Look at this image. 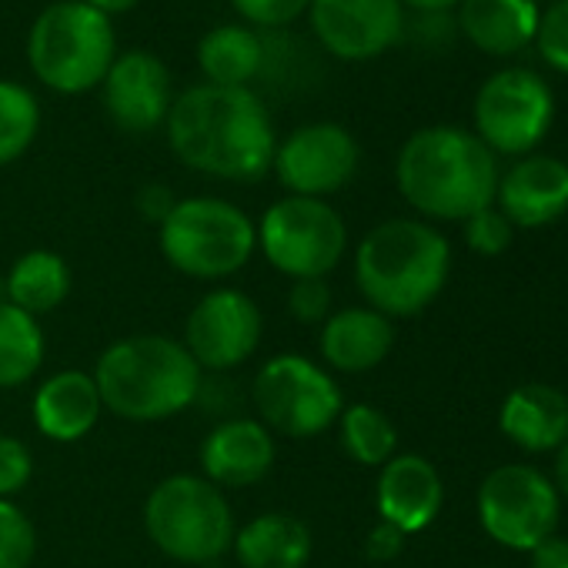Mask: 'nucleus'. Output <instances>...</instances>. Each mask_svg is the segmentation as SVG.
<instances>
[{
  "label": "nucleus",
  "instance_id": "nucleus-25",
  "mask_svg": "<svg viewBox=\"0 0 568 568\" xmlns=\"http://www.w3.org/2000/svg\"><path fill=\"white\" fill-rule=\"evenodd\" d=\"M197 68L204 84L247 88L264 68V41L247 24H217L197 44Z\"/></svg>",
  "mask_w": 568,
  "mask_h": 568
},
{
  "label": "nucleus",
  "instance_id": "nucleus-9",
  "mask_svg": "<svg viewBox=\"0 0 568 568\" xmlns=\"http://www.w3.org/2000/svg\"><path fill=\"white\" fill-rule=\"evenodd\" d=\"M254 231L264 261L288 281L328 277L348 251V224L322 197L284 194L261 214Z\"/></svg>",
  "mask_w": 568,
  "mask_h": 568
},
{
  "label": "nucleus",
  "instance_id": "nucleus-10",
  "mask_svg": "<svg viewBox=\"0 0 568 568\" xmlns=\"http://www.w3.org/2000/svg\"><path fill=\"white\" fill-rule=\"evenodd\" d=\"M475 138L498 158H525L535 151L555 121V98L541 74L505 68L475 94Z\"/></svg>",
  "mask_w": 568,
  "mask_h": 568
},
{
  "label": "nucleus",
  "instance_id": "nucleus-39",
  "mask_svg": "<svg viewBox=\"0 0 568 568\" xmlns=\"http://www.w3.org/2000/svg\"><path fill=\"white\" fill-rule=\"evenodd\" d=\"M84 4L104 18H114V14H128L131 8H138V0H84Z\"/></svg>",
  "mask_w": 568,
  "mask_h": 568
},
{
  "label": "nucleus",
  "instance_id": "nucleus-8",
  "mask_svg": "<svg viewBox=\"0 0 568 568\" xmlns=\"http://www.w3.org/2000/svg\"><path fill=\"white\" fill-rule=\"evenodd\" d=\"M251 398L257 422L271 435L298 442L325 435L345 408V392L335 375L295 352H281L257 368Z\"/></svg>",
  "mask_w": 568,
  "mask_h": 568
},
{
  "label": "nucleus",
  "instance_id": "nucleus-7",
  "mask_svg": "<svg viewBox=\"0 0 568 568\" xmlns=\"http://www.w3.org/2000/svg\"><path fill=\"white\" fill-rule=\"evenodd\" d=\"M164 261L194 281H227L257 251L254 221L224 197H181L158 224Z\"/></svg>",
  "mask_w": 568,
  "mask_h": 568
},
{
  "label": "nucleus",
  "instance_id": "nucleus-14",
  "mask_svg": "<svg viewBox=\"0 0 568 568\" xmlns=\"http://www.w3.org/2000/svg\"><path fill=\"white\" fill-rule=\"evenodd\" d=\"M308 21L318 44L338 61H372L405 34L398 0H312Z\"/></svg>",
  "mask_w": 568,
  "mask_h": 568
},
{
  "label": "nucleus",
  "instance_id": "nucleus-24",
  "mask_svg": "<svg viewBox=\"0 0 568 568\" xmlns=\"http://www.w3.org/2000/svg\"><path fill=\"white\" fill-rule=\"evenodd\" d=\"M71 295V267L58 251L34 247L21 254L4 277V302L41 318L61 308Z\"/></svg>",
  "mask_w": 568,
  "mask_h": 568
},
{
  "label": "nucleus",
  "instance_id": "nucleus-34",
  "mask_svg": "<svg viewBox=\"0 0 568 568\" xmlns=\"http://www.w3.org/2000/svg\"><path fill=\"white\" fill-rule=\"evenodd\" d=\"M34 475V452L14 438V435H0V498H11L28 488Z\"/></svg>",
  "mask_w": 568,
  "mask_h": 568
},
{
  "label": "nucleus",
  "instance_id": "nucleus-19",
  "mask_svg": "<svg viewBox=\"0 0 568 568\" xmlns=\"http://www.w3.org/2000/svg\"><path fill=\"white\" fill-rule=\"evenodd\" d=\"M104 402L98 392V382L91 372L81 368H64L48 375L34 398H31V418L34 428L58 445H74L94 432L101 422Z\"/></svg>",
  "mask_w": 568,
  "mask_h": 568
},
{
  "label": "nucleus",
  "instance_id": "nucleus-20",
  "mask_svg": "<svg viewBox=\"0 0 568 568\" xmlns=\"http://www.w3.org/2000/svg\"><path fill=\"white\" fill-rule=\"evenodd\" d=\"M395 348L392 318L378 315L368 305L332 312V318L318 332V352L325 368L342 375H362L378 368Z\"/></svg>",
  "mask_w": 568,
  "mask_h": 568
},
{
  "label": "nucleus",
  "instance_id": "nucleus-13",
  "mask_svg": "<svg viewBox=\"0 0 568 568\" xmlns=\"http://www.w3.org/2000/svg\"><path fill=\"white\" fill-rule=\"evenodd\" d=\"M261 338L264 315L257 302L237 288H214L191 308L181 345L201 372H234L254 358Z\"/></svg>",
  "mask_w": 568,
  "mask_h": 568
},
{
  "label": "nucleus",
  "instance_id": "nucleus-38",
  "mask_svg": "<svg viewBox=\"0 0 568 568\" xmlns=\"http://www.w3.org/2000/svg\"><path fill=\"white\" fill-rule=\"evenodd\" d=\"M402 8H412L415 14H448L452 8H458L462 0H398Z\"/></svg>",
  "mask_w": 568,
  "mask_h": 568
},
{
  "label": "nucleus",
  "instance_id": "nucleus-23",
  "mask_svg": "<svg viewBox=\"0 0 568 568\" xmlns=\"http://www.w3.org/2000/svg\"><path fill=\"white\" fill-rule=\"evenodd\" d=\"M498 428L521 452L561 448L568 442V398L551 385H521L505 398Z\"/></svg>",
  "mask_w": 568,
  "mask_h": 568
},
{
  "label": "nucleus",
  "instance_id": "nucleus-22",
  "mask_svg": "<svg viewBox=\"0 0 568 568\" xmlns=\"http://www.w3.org/2000/svg\"><path fill=\"white\" fill-rule=\"evenodd\" d=\"M312 528L288 511H261L234 531L231 551L241 568H308Z\"/></svg>",
  "mask_w": 568,
  "mask_h": 568
},
{
  "label": "nucleus",
  "instance_id": "nucleus-17",
  "mask_svg": "<svg viewBox=\"0 0 568 568\" xmlns=\"http://www.w3.org/2000/svg\"><path fill=\"white\" fill-rule=\"evenodd\" d=\"M442 501H445V485L428 458L405 452L378 468L375 508L382 521L395 525L398 531L405 535L425 531L438 518Z\"/></svg>",
  "mask_w": 568,
  "mask_h": 568
},
{
  "label": "nucleus",
  "instance_id": "nucleus-2",
  "mask_svg": "<svg viewBox=\"0 0 568 568\" xmlns=\"http://www.w3.org/2000/svg\"><path fill=\"white\" fill-rule=\"evenodd\" d=\"M402 197L432 221H465L495 204L498 158L475 131L435 124L415 131L395 161Z\"/></svg>",
  "mask_w": 568,
  "mask_h": 568
},
{
  "label": "nucleus",
  "instance_id": "nucleus-21",
  "mask_svg": "<svg viewBox=\"0 0 568 568\" xmlns=\"http://www.w3.org/2000/svg\"><path fill=\"white\" fill-rule=\"evenodd\" d=\"M538 18V0H462L455 28L481 54L511 58L535 44Z\"/></svg>",
  "mask_w": 568,
  "mask_h": 568
},
{
  "label": "nucleus",
  "instance_id": "nucleus-29",
  "mask_svg": "<svg viewBox=\"0 0 568 568\" xmlns=\"http://www.w3.org/2000/svg\"><path fill=\"white\" fill-rule=\"evenodd\" d=\"M38 555V528L21 505L0 498V568H28Z\"/></svg>",
  "mask_w": 568,
  "mask_h": 568
},
{
  "label": "nucleus",
  "instance_id": "nucleus-33",
  "mask_svg": "<svg viewBox=\"0 0 568 568\" xmlns=\"http://www.w3.org/2000/svg\"><path fill=\"white\" fill-rule=\"evenodd\" d=\"M312 0H231L237 18H244L247 28H264V31H281L295 24L302 14H308Z\"/></svg>",
  "mask_w": 568,
  "mask_h": 568
},
{
  "label": "nucleus",
  "instance_id": "nucleus-4",
  "mask_svg": "<svg viewBox=\"0 0 568 568\" xmlns=\"http://www.w3.org/2000/svg\"><path fill=\"white\" fill-rule=\"evenodd\" d=\"M101 402L124 422H168L201 395V368L178 338L131 335L108 345L94 365Z\"/></svg>",
  "mask_w": 568,
  "mask_h": 568
},
{
  "label": "nucleus",
  "instance_id": "nucleus-1",
  "mask_svg": "<svg viewBox=\"0 0 568 568\" xmlns=\"http://www.w3.org/2000/svg\"><path fill=\"white\" fill-rule=\"evenodd\" d=\"M164 131L184 168L221 181H261L277 148L271 111L251 88L194 84L174 94Z\"/></svg>",
  "mask_w": 568,
  "mask_h": 568
},
{
  "label": "nucleus",
  "instance_id": "nucleus-15",
  "mask_svg": "<svg viewBox=\"0 0 568 568\" xmlns=\"http://www.w3.org/2000/svg\"><path fill=\"white\" fill-rule=\"evenodd\" d=\"M101 101H104L108 118L121 131L151 134L164 128L171 114V104H174L171 74L164 61L148 51L118 54L111 71L101 81Z\"/></svg>",
  "mask_w": 568,
  "mask_h": 568
},
{
  "label": "nucleus",
  "instance_id": "nucleus-18",
  "mask_svg": "<svg viewBox=\"0 0 568 568\" xmlns=\"http://www.w3.org/2000/svg\"><path fill=\"white\" fill-rule=\"evenodd\" d=\"M495 207L511 227H545L568 211V164L548 154H525L498 178Z\"/></svg>",
  "mask_w": 568,
  "mask_h": 568
},
{
  "label": "nucleus",
  "instance_id": "nucleus-26",
  "mask_svg": "<svg viewBox=\"0 0 568 568\" xmlns=\"http://www.w3.org/2000/svg\"><path fill=\"white\" fill-rule=\"evenodd\" d=\"M48 355L44 328L34 315L0 302V392L28 385Z\"/></svg>",
  "mask_w": 568,
  "mask_h": 568
},
{
  "label": "nucleus",
  "instance_id": "nucleus-11",
  "mask_svg": "<svg viewBox=\"0 0 568 568\" xmlns=\"http://www.w3.org/2000/svg\"><path fill=\"white\" fill-rule=\"evenodd\" d=\"M478 521L498 545L531 551L555 535L558 491L551 478L531 465H501L478 485Z\"/></svg>",
  "mask_w": 568,
  "mask_h": 568
},
{
  "label": "nucleus",
  "instance_id": "nucleus-16",
  "mask_svg": "<svg viewBox=\"0 0 568 568\" xmlns=\"http://www.w3.org/2000/svg\"><path fill=\"white\" fill-rule=\"evenodd\" d=\"M277 445L274 435L257 418L217 422L201 442V471L211 485L251 488L264 481L274 468Z\"/></svg>",
  "mask_w": 568,
  "mask_h": 568
},
{
  "label": "nucleus",
  "instance_id": "nucleus-30",
  "mask_svg": "<svg viewBox=\"0 0 568 568\" xmlns=\"http://www.w3.org/2000/svg\"><path fill=\"white\" fill-rule=\"evenodd\" d=\"M465 224V244L481 254V257H498L511 247V237H515V227L511 221L491 204V207H481L475 211L471 217L462 221Z\"/></svg>",
  "mask_w": 568,
  "mask_h": 568
},
{
  "label": "nucleus",
  "instance_id": "nucleus-5",
  "mask_svg": "<svg viewBox=\"0 0 568 568\" xmlns=\"http://www.w3.org/2000/svg\"><path fill=\"white\" fill-rule=\"evenodd\" d=\"M144 531L151 545L181 565H211L231 551L234 511L227 495L204 475L178 471L158 481L144 501Z\"/></svg>",
  "mask_w": 568,
  "mask_h": 568
},
{
  "label": "nucleus",
  "instance_id": "nucleus-37",
  "mask_svg": "<svg viewBox=\"0 0 568 568\" xmlns=\"http://www.w3.org/2000/svg\"><path fill=\"white\" fill-rule=\"evenodd\" d=\"M528 555H531V568H568V538L548 535Z\"/></svg>",
  "mask_w": 568,
  "mask_h": 568
},
{
  "label": "nucleus",
  "instance_id": "nucleus-3",
  "mask_svg": "<svg viewBox=\"0 0 568 568\" xmlns=\"http://www.w3.org/2000/svg\"><path fill=\"white\" fill-rule=\"evenodd\" d=\"M448 271L445 234L418 217L382 221L355 247V284L368 308L385 318L422 315L442 295Z\"/></svg>",
  "mask_w": 568,
  "mask_h": 568
},
{
  "label": "nucleus",
  "instance_id": "nucleus-27",
  "mask_svg": "<svg viewBox=\"0 0 568 568\" xmlns=\"http://www.w3.org/2000/svg\"><path fill=\"white\" fill-rule=\"evenodd\" d=\"M335 425H338V438H342L345 455L365 468H382L385 462H392L398 455L395 422L368 402L345 405Z\"/></svg>",
  "mask_w": 568,
  "mask_h": 568
},
{
  "label": "nucleus",
  "instance_id": "nucleus-36",
  "mask_svg": "<svg viewBox=\"0 0 568 568\" xmlns=\"http://www.w3.org/2000/svg\"><path fill=\"white\" fill-rule=\"evenodd\" d=\"M134 204H138V211H141V217H144V221L161 224V221L174 211L178 197L171 194V187H168V184H144V187L138 191Z\"/></svg>",
  "mask_w": 568,
  "mask_h": 568
},
{
  "label": "nucleus",
  "instance_id": "nucleus-31",
  "mask_svg": "<svg viewBox=\"0 0 568 568\" xmlns=\"http://www.w3.org/2000/svg\"><path fill=\"white\" fill-rule=\"evenodd\" d=\"M535 48L551 71L568 78V0H558V4H548L541 11Z\"/></svg>",
  "mask_w": 568,
  "mask_h": 568
},
{
  "label": "nucleus",
  "instance_id": "nucleus-32",
  "mask_svg": "<svg viewBox=\"0 0 568 568\" xmlns=\"http://www.w3.org/2000/svg\"><path fill=\"white\" fill-rule=\"evenodd\" d=\"M288 315L298 325L322 328L332 318V288H328V277L292 281V288H288Z\"/></svg>",
  "mask_w": 568,
  "mask_h": 568
},
{
  "label": "nucleus",
  "instance_id": "nucleus-41",
  "mask_svg": "<svg viewBox=\"0 0 568 568\" xmlns=\"http://www.w3.org/2000/svg\"><path fill=\"white\" fill-rule=\"evenodd\" d=\"M545 4H558V0H545Z\"/></svg>",
  "mask_w": 568,
  "mask_h": 568
},
{
  "label": "nucleus",
  "instance_id": "nucleus-6",
  "mask_svg": "<svg viewBox=\"0 0 568 568\" xmlns=\"http://www.w3.org/2000/svg\"><path fill=\"white\" fill-rule=\"evenodd\" d=\"M118 58L111 18L84 0H58L44 8L28 34V61L34 78L58 94H84L101 88Z\"/></svg>",
  "mask_w": 568,
  "mask_h": 568
},
{
  "label": "nucleus",
  "instance_id": "nucleus-12",
  "mask_svg": "<svg viewBox=\"0 0 568 568\" xmlns=\"http://www.w3.org/2000/svg\"><path fill=\"white\" fill-rule=\"evenodd\" d=\"M358 164L362 148L348 128L335 121H312L277 141L271 171L288 194L328 201L345 184H352Z\"/></svg>",
  "mask_w": 568,
  "mask_h": 568
},
{
  "label": "nucleus",
  "instance_id": "nucleus-28",
  "mask_svg": "<svg viewBox=\"0 0 568 568\" xmlns=\"http://www.w3.org/2000/svg\"><path fill=\"white\" fill-rule=\"evenodd\" d=\"M41 131V104L31 88L0 81V168L21 161Z\"/></svg>",
  "mask_w": 568,
  "mask_h": 568
},
{
  "label": "nucleus",
  "instance_id": "nucleus-40",
  "mask_svg": "<svg viewBox=\"0 0 568 568\" xmlns=\"http://www.w3.org/2000/svg\"><path fill=\"white\" fill-rule=\"evenodd\" d=\"M555 491L568 498V442L558 448V458H555Z\"/></svg>",
  "mask_w": 568,
  "mask_h": 568
},
{
  "label": "nucleus",
  "instance_id": "nucleus-35",
  "mask_svg": "<svg viewBox=\"0 0 568 568\" xmlns=\"http://www.w3.org/2000/svg\"><path fill=\"white\" fill-rule=\"evenodd\" d=\"M405 541H408L405 531H398V528L388 525V521H378V525L368 531V538H365V551H368L372 561H395V558L402 555Z\"/></svg>",
  "mask_w": 568,
  "mask_h": 568
}]
</instances>
